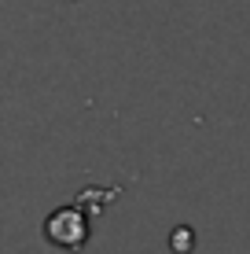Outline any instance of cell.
Listing matches in <instances>:
<instances>
[{"instance_id":"6da1fadb","label":"cell","mask_w":250,"mask_h":254,"mask_svg":"<svg viewBox=\"0 0 250 254\" xmlns=\"http://www.w3.org/2000/svg\"><path fill=\"white\" fill-rule=\"evenodd\" d=\"M89 232H92V225L77 206H63V210H55V214H48V221H45L48 243L66 247V251H81L85 240H89Z\"/></svg>"},{"instance_id":"7a4b0ae2","label":"cell","mask_w":250,"mask_h":254,"mask_svg":"<svg viewBox=\"0 0 250 254\" xmlns=\"http://www.w3.org/2000/svg\"><path fill=\"white\" fill-rule=\"evenodd\" d=\"M66 4H74V0H66Z\"/></svg>"}]
</instances>
